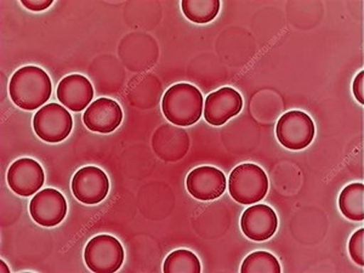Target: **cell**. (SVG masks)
<instances>
[{"label":"cell","mask_w":364,"mask_h":273,"mask_svg":"<svg viewBox=\"0 0 364 273\" xmlns=\"http://www.w3.org/2000/svg\"><path fill=\"white\" fill-rule=\"evenodd\" d=\"M348 252L355 264L364 266V228L352 235L348 242Z\"/></svg>","instance_id":"20"},{"label":"cell","mask_w":364,"mask_h":273,"mask_svg":"<svg viewBox=\"0 0 364 273\" xmlns=\"http://www.w3.org/2000/svg\"><path fill=\"white\" fill-rule=\"evenodd\" d=\"M221 3L219 0H182L183 15L193 23L205 25L213 21L219 14Z\"/></svg>","instance_id":"17"},{"label":"cell","mask_w":364,"mask_h":273,"mask_svg":"<svg viewBox=\"0 0 364 273\" xmlns=\"http://www.w3.org/2000/svg\"><path fill=\"white\" fill-rule=\"evenodd\" d=\"M6 180L14 193L21 197H31L42 188L46 174L37 161L32 158H20L9 168Z\"/></svg>","instance_id":"8"},{"label":"cell","mask_w":364,"mask_h":273,"mask_svg":"<svg viewBox=\"0 0 364 273\" xmlns=\"http://www.w3.org/2000/svg\"><path fill=\"white\" fill-rule=\"evenodd\" d=\"M152 146L161 159L178 161L186 154L188 149V137L182 129L163 125L154 134Z\"/></svg>","instance_id":"15"},{"label":"cell","mask_w":364,"mask_h":273,"mask_svg":"<svg viewBox=\"0 0 364 273\" xmlns=\"http://www.w3.org/2000/svg\"><path fill=\"white\" fill-rule=\"evenodd\" d=\"M73 119L66 107L58 104H48L38 109L33 117L34 133L41 140L58 144L70 136Z\"/></svg>","instance_id":"6"},{"label":"cell","mask_w":364,"mask_h":273,"mask_svg":"<svg viewBox=\"0 0 364 273\" xmlns=\"http://www.w3.org/2000/svg\"><path fill=\"white\" fill-rule=\"evenodd\" d=\"M203 108V95L192 84H175L161 100L164 117L171 124L181 128L196 124L202 118Z\"/></svg>","instance_id":"2"},{"label":"cell","mask_w":364,"mask_h":273,"mask_svg":"<svg viewBox=\"0 0 364 273\" xmlns=\"http://www.w3.org/2000/svg\"><path fill=\"white\" fill-rule=\"evenodd\" d=\"M243 108V97L233 87H221L208 95L204 104V119L214 127H221L236 117Z\"/></svg>","instance_id":"10"},{"label":"cell","mask_w":364,"mask_h":273,"mask_svg":"<svg viewBox=\"0 0 364 273\" xmlns=\"http://www.w3.org/2000/svg\"><path fill=\"white\" fill-rule=\"evenodd\" d=\"M228 181L221 170L215 166H198L187 175L186 187L188 193L198 200H214L226 191Z\"/></svg>","instance_id":"11"},{"label":"cell","mask_w":364,"mask_h":273,"mask_svg":"<svg viewBox=\"0 0 364 273\" xmlns=\"http://www.w3.org/2000/svg\"><path fill=\"white\" fill-rule=\"evenodd\" d=\"M281 271L277 257L262 250L252 252L245 257L240 267L242 273H281Z\"/></svg>","instance_id":"19"},{"label":"cell","mask_w":364,"mask_h":273,"mask_svg":"<svg viewBox=\"0 0 364 273\" xmlns=\"http://www.w3.org/2000/svg\"><path fill=\"white\" fill-rule=\"evenodd\" d=\"M352 91L353 95L356 97L357 101L360 105L364 104V72L360 70V73L356 75V78L353 80L352 84Z\"/></svg>","instance_id":"21"},{"label":"cell","mask_w":364,"mask_h":273,"mask_svg":"<svg viewBox=\"0 0 364 273\" xmlns=\"http://www.w3.org/2000/svg\"><path fill=\"white\" fill-rule=\"evenodd\" d=\"M56 94L63 107L73 112H82L90 106L94 99V87L87 77L70 75L61 79Z\"/></svg>","instance_id":"14"},{"label":"cell","mask_w":364,"mask_h":273,"mask_svg":"<svg viewBox=\"0 0 364 273\" xmlns=\"http://www.w3.org/2000/svg\"><path fill=\"white\" fill-rule=\"evenodd\" d=\"M84 260L92 272H117L124 262V248L111 235H99L87 242Z\"/></svg>","instance_id":"4"},{"label":"cell","mask_w":364,"mask_h":273,"mask_svg":"<svg viewBox=\"0 0 364 273\" xmlns=\"http://www.w3.org/2000/svg\"><path fill=\"white\" fill-rule=\"evenodd\" d=\"M341 214L352 221L364 220V185L355 182L345 187L339 196Z\"/></svg>","instance_id":"16"},{"label":"cell","mask_w":364,"mask_h":273,"mask_svg":"<svg viewBox=\"0 0 364 273\" xmlns=\"http://www.w3.org/2000/svg\"><path fill=\"white\" fill-rule=\"evenodd\" d=\"M84 124L90 132L100 134L113 133L123 120L119 104L112 99L100 97L91 102L83 116Z\"/></svg>","instance_id":"13"},{"label":"cell","mask_w":364,"mask_h":273,"mask_svg":"<svg viewBox=\"0 0 364 273\" xmlns=\"http://www.w3.org/2000/svg\"><path fill=\"white\" fill-rule=\"evenodd\" d=\"M53 84L41 67L25 66L14 73L9 83V94L17 107L25 111L42 108L51 96Z\"/></svg>","instance_id":"1"},{"label":"cell","mask_w":364,"mask_h":273,"mask_svg":"<svg viewBox=\"0 0 364 273\" xmlns=\"http://www.w3.org/2000/svg\"><path fill=\"white\" fill-rule=\"evenodd\" d=\"M240 228L249 240L255 242L269 240L277 231V214L269 205L252 204L240 218Z\"/></svg>","instance_id":"12"},{"label":"cell","mask_w":364,"mask_h":273,"mask_svg":"<svg viewBox=\"0 0 364 273\" xmlns=\"http://www.w3.org/2000/svg\"><path fill=\"white\" fill-rule=\"evenodd\" d=\"M29 214L34 223L43 228H54L66 218V198L55 188L42 190L31 200Z\"/></svg>","instance_id":"9"},{"label":"cell","mask_w":364,"mask_h":273,"mask_svg":"<svg viewBox=\"0 0 364 273\" xmlns=\"http://www.w3.org/2000/svg\"><path fill=\"white\" fill-rule=\"evenodd\" d=\"M0 266H1V269H0V272L1 273H9L10 272V269H9L8 266L5 264L4 261H0Z\"/></svg>","instance_id":"23"},{"label":"cell","mask_w":364,"mask_h":273,"mask_svg":"<svg viewBox=\"0 0 364 273\" xmlns=\"http://www.w3.org/2000/svg\"><path fill=\"white\" fill-rule=\"evenodd\" d=\"M163 271L164 273H200L202 266L195 252L178 249L166 257Z\"/></svg>","instance_id":"18"},{"label":"cell","mask_w":364,"mask_h":273,"mask_svg":"<svg viewBox=\"0 0 364 273\" xmlns=\"http://www.w3.org/2000/svg\"><path fill=\"white\" fill-rule=\"evenodd\" d=\"M70 187L79 202L87 205H95L107 197L109 180L104 170L97 166H84L75 173Z\"/></svg>","instance_id":"7"},{"label":"cell","mask_w":364,"mask_h":273,"mask_svg":"<svg viewBox=\"0 0 364 273\" xmlns=\"http://www.w3.org/2000/svg\"><path fill=\"white\" fill-rule=\"evenodd\" d=\"M232 198L243 205H252L265 198L269 178L265 170L252 163H245L232 170L228 180Z\"/></svg>","instance_id":"3"},{"label":"cell","mask_w":364,"mask_h":273,"mask_svg":"<svg viewBox=\"0 0 364 273\" xmlns=\"http://www.w3.org/2000/svg\"><path fill=\"white\" fill-rule=\"evenodd\" d=\"M314 120L302 111H289L279 118L276 125V136L283 147L300 151L311 145L315 137Z\"/></svg>","instance_id":"5"},{"label":"cell","mask_w":364,"mask_h":273,"mask_svg":"<svg viewBox=\"0 0 364 273\" xmlns=\"http://www.w3.org/2000/svg\"><path fill=\"white\" fill-rule=\"evenodd\" d=\"M21 4L31 11H43L53 5V0H21Z\"/></svg>","instance_id":"22"}]
</instances>
